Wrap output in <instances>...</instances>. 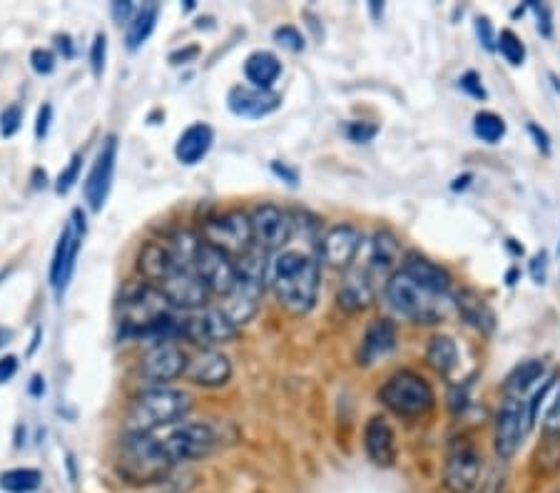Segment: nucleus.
<instances>
[{"label":"nucleus","instance_id":"f257e3e1","mask_svg":"<svg viewBox=\"0 0 560 493\" xmlns=\"http://www.w3.org/2000/svg\"><path fill=\"white\" fill-rule=\"evenodd\" d=\"M322 262L316 255L304 249H284L272 259L269 267V286H272L279 307L289 314L304 317L310 314L319 297Z\"/></svg>","mask_w":560,"mask_h":493},{"label":"nucleus","instance_id":"f03ea898","mask_svg":"<svg viewBox=\"0 0 560 493\" xmlns=\"http://www.w3.org/2000/svg\"><path fill=\"white\" fill-rule=\"evenodd\" d=\"M384 297L399 317L417 321V325H439L451 317L456 309V297L446 292L431 290L429 284L419 282L417 277L404 272L399 267L392 280L384 286Z\"/></svg>","mask_w":560,"mask_h":493},{"label":"nucleus","instance_id":"7ed1b4c3","mask_svg":"<svg viewBox=\"0 0 560 493\" xmlns=\"http://www.w3.org/2000/svg\"><path fill=\"white\" fill-rule=\"evenodd\" d=\"M192 409V397L173 387H148L125 411V434H158L160 429L179 424Z\"/></svg>","mask_w":560,"mask_h":493},{"label":"nucleus","instance_id":"20e7f679","mask_svg":"<svg viewBox=\"0 0 560 493\" xmlns=\"http://www.w3.org/2000/svg\"><path fill=\"white\" fill-rule=\"evenodd\" d=\"M173 469L175 463L170 461L158 434H125L117 448V473L132 486L158 483L170 477Z\"/></svg>","mask_w":560,"mask_h":493},{"label":"nucleus","instance_id":"39448f33","mask_svg":"<svg viewBox=\"0 0 560 493\" xmlns=\"http://www.w3.org/2000/svg\"><path fill=\"white\" fill-rule=\"evenodd\" d=\"M378 399L396 416L419 419L436 407V394L421 374L411 369L394 372L378 389Z\"/></svg>","mask_w":560,"mask_h":493},{"label":"nucleus","instance_id":"423d86ee","mask_svg":"<svg viewBox=\"0 0 560 493\" xmlns=\"http://www.w3.org/2000/svg\"><path fill=\"white\" fill-rule=\"evenodd\" d=\"M160 438L170 461L175 466L205 459L214 448L222 446L220 426L210 424V421H179V424L170 426V432Z\"/></svg>","mask_w":560,"mask_h":493},{"label":"nucleus","instance_id":"0eeeda50","mask_svg":"<svg viewBox=\"0 0 560 493\" xmlns=\"http://www.w3.org/2000/svg\"><path fill=\"white\" fill-rule=\"evenodd\" d=\"M85 235H88L85 214L83 210L75 208L70 212L66 227L60 232L56 253H52V262H50V286L58 300H62V294L68 292L72 274H75V265H78L80 249H83Z\"/></svg>","mask_w":560,"mask_h":493},{"label":"nucleus","instance_id":"6e6552de","mask_svg":"<svg viewBox=\"0 0 560 493\" xmlns=\"http://www.w3.org/2000/svg\"><path fill=\"white\" fill-rule=\"evenodd\" d=\"M483 456L471 438L458 436L446 448L441 483L448 493H471L481 483Z\"/></svg>","mask_w":560,"mask_h":493},{"label":"nucleus","instance_id":"1a4fd4ad","mask_svg":"<svg viewBox=\"0 0 560 493\" xmlns=\"http://www.w3.org/2000/svg\"><path fill=\"white\" fill-rule=\"evenodd\" d=\"M533 429L528 419V401L523 397H503L493 426V448L499 461H511Z\"/></svg>","mask_w":560,"mask_h":493},{"label":"nucleus","instance_id":"9d476101","mask_svg":"<svg viewBox=\"0 0 560 493\" xmlns=\"http://www.w3.org/2000/svg\"><path fill=\"white\" fill-rule=\"evenodd\" d=\"M202 235H205V242H210L212 247L222 249V253L230 255L232 259H240L242 255L255 247L249 214L240 210L224 212L220 218L207 220L202 227Z\"/></svg>","mask_w":560,"mask_h":493},{"label":"nucleus","instance_id":"9b49d317","mask_svg":"<svg viewBox=\"0 0 560 493\" xmlns=\"http://www.w3.org/2000/svg\"><path fill=\"white\" fill-rule=\"evenodd\" d=\"M252 222V237H255V247L265 249V253H282L289 245L294 232V220L287 210L277 208L272 202L259 204L249 214Z\"/></svg>","mask_w":560,"mask_h":493},{"label":"nucleus","instance_id":"f8f14e48","mask_svg":"<svg viewBox=\"0 0 560 493\" xmlns=\"http://www.w3.org/2000/svg\"><path fill=\"white\" fill-rule=\"evenodd\" d=\"M195 272L200 274L207 290L212 294H220V297H228L240 280L234 259L230 255H224L222 249L212 247L210 242H202L200 249H197Z\"/></svg>","mask_w":560,"mask_h":493},{"label":"nucleus","instance_id":"ddd939ff","mask_svg":"<svg viewBox=\"0 0 560 493\" xmlns=\"http://www.w3.org/2000/svg\"><path fill=\"white\" fill-rule=\"evenodd\" d=\"M183 337L202 349H214L237 337V327L222 309H197L183 321Z\"/></svg>","mask_w":560,"mask_h":493},{"label":"nucleus","instance_id":"4468645a","mask_svg":"<svg viewBox=\"0 0 560 493\" xmlns=\"http://www.w3.org/2000/svg\"><path fill=\"white\" fill-rule=\"evenodd\" d=\"M167 307H170V302L165 300V294H162L158 286H152V284L132 286V290L125 294V300H122V314H125L122 331L142 329V327L152 325V321L167 317L170 314Z\"/></svg>","mask_w":560,"mask_h":493},{"label":"nucleus","instance_id":"2eb2a0df","mask_svg":"<svg viewBox=\"0 0 560 493\" xmlns=\"http://www.w3.org/2000/svg\"><path fill=\"white\" fill-rule=\"evenodd\" d=\"M364 247V235L354 224H334L319 242V259L334 269H349Z\"/></svg>","mask_w":560,"mask_h":493},{"label":"nucleus","instance_id":"dca6fc26","mask_svg":"<svg viewBox=\"0 0 560 493\" xmlns=\"http://www.w3.org/2000/svg\"><path fill=\"white\" fill-rule=\"evenodd\" d=\"M187 354L175 342L155 344L148 349V354L140 362V376L148 379L152 387H165V384L185 376Z\"/></svg>","mask_w":560,"mask_h":493},{"label":"nucleus","instance_id":"f3484780","mask_svg":"<svg viewBox=\"0 0 560 493\" xmlns=\"http://www.w3.org/2000/svg\"><path fill=\"white\" fill-rule=\"evenodd\" d=\"M115 165H117V138L110 134L105 138L101 152H97L93 167H90V175L85 179V202L93 212H101L105 208L107 197L113 190L115 179Z\"/></svg>","mask_w":560,"mask_h":493},{"label":"nucleus","instance_id":"a211bd4d","mask_svg":"<svg viewBox=\"0 0 560 493\" xmlns=\"http://www.w3.org/2000/svg\"><path fill=\"white\" fill-rule=\"evenodd\" d=\"M158 290L165 294V300L179 309H200L210 297L200 274L195 272V267L179 265L173 274H167L165 280L158 284Z\"/></svg>","mask_w":560,"mask_h":493},{"label":"nucleus","instance_id":"6ab92c4d","mask_svg":"<svg viewBox=\"0 0 560 493\" xmlns=\"http://www.w3.org/2000/svg\"><path fill=\"white\" fill-rule=\"evenodd\" d=\"M361 262L369 269V274H372L376 286H386V282L392 280L401 267V247L399 239L394 237V232L378 230L372 242L366 245V253Z\"/></svg>","mask_w":560,"mask_h":493},{"label":"nucleus","instance_id":"aec40b11","mask_svg":"<svg viewBox=\"0 0 560 493\" xmlns=\"http://www.w3.org/2000/svg\"><path fill=\"white\" fill-rule=\"evenodd\" d=\"M185 379L192 382L195 387L214 389L224 387L232 379V362L228 354L217 352V349H202L187 362Z\"/></svg>","mask_w":560,"mask_h":493},{"label":"nucleus","instance_id":"412c9836","mask_svg":"<svg viewBox=\"0 0 560 493\" xmlns=\"http://www.w3.org/2000/svg\"><path fill=\"white\" fill-rule=\"evenodd\" d=\"M267 282H257V280H247V277H240L237 286L222 297V312L228 314V319L232 321L234 327L247 325V321L255 319V314L259 312L261 304V294H265Z\"/></svg>","mask_w":560,"mask_h":493},{"label":"nucleus","instance_id":"4be33fe9","mask_svg":"<svg viewBox=\"0 0 560 493\" xmlns=\"http://www.w3.org/2000/svg\"><path fill=\"white\" fill-rule=\"evenodd\" d=\"M282 105V97H279L275 90H257L247 85H237L230 90L228 95V107L237 115V118H249V120H261L267 115H272Z\"/></svg>","mask_w":560,"mask_h":493},{"label":"nucleus","instance_id":"5701e85b","mask_svg":"<svg viewBox=\"0 0 560 493\" xmlns=\"http://www.w3.org/2000/svg\"><path fill=\"white\" fill-rule=\"evenodd\" d=\"M374 294H376V282L372 280V274H369L364 262L359 259V265H351L347 269L345 280L339 284V294H337L339 307L349 314L361 312L374 302Z\"/></svg>","mask_w":560,"mask_h":493},{"label":"nucleus","instance_id":"b1692460","mask_svg":"<svg viewBox=\"0 0 560 493\" xmlns=\"http://www.w3.org/2000/svg\"><path fill=\"white\" fill-rule=\"evenodd\" d=\"M364 448H366L369 461L374 466L388 469V466L396 463V436L386 416H372L366 421Z\"/></svg>","mask_w":560,"mask_h":493},{"label":"nucleus","instance_id":"393cba45","mask_svg":"<svg viewBox=\"0 0 560 493\" xmlns=\"http://www.w3.org/2000/svg\"><path fill=\"white\" fill-rule=\"evenodd\" d=\"M396 349V327L388 319H374L366 327L359 347V366H372Z\"/></svg>","mask_w":560,"mask_h":493},{"label":"nucleus","instance_id":"a878e982","mask_svg":"<svg viewBox=\"0 0 560 493\" xmlns=\"http://www.w3.org/2000/svg\"><path fill=\"white\" fill-rule=\"evenodd\" d=\"M212 142H214V130L210 128V125L207 122L189 125V128L177 138L175 157L183 165L192 167L197 163H202V160L207 157V152L212 150Z\"/></svg>","mask_w":560,"mask_h":493},{"label":"nucleus","instance_id":"bb28decb","mask_svg":"<svg viewBox=\"0 0 560 493\" xmlns=\"http://www.w3.org/2000/svg\"><path fill=\"white\" fill-rule=\"evenodd\" d=\"M138 267L150 282L160 284L167 274L175 272L179 262H177V257L173 253V247H170L167 242H148V245L140 249Z\"/></svg>","mask_w":560,"mask_h":493},{"label":"nucleus","instance_id":"cd10ccee","mask_svg":"<svg viewBox=\"0 0 560 493\" xmlns=\"http://www.w3.org/2000/svg\"><path fill=\"white\" fill-rule=\"evenodd\" d=\"M456 309L460 317H464L466 325H471L474 329L483 331V334H491V331L495 329L493 309L486 304L481 294H476L474 290H460L456 294Z\"/></svg>","mask_w":560,"mask_h":493},{"label":"nucleus","instance_id":"c85d7f7f","mask_svg":"<svg viewBox=\"0 0 560 493\" xmlns=\"http://www.w3.org/2000/svg\"><path fill=\"white\" fill-rule=\"evenodd\" d=\"M282 75V62L269 50H257L245 60V78L249 87L272 90L277 78Z\"/></svg>","mask_w":560,"mask_h":493},{"label":"nucleus","instance_id":"c756f323","mask_svg":"<svg viewBox=\"0 0 560 493\" xmlns=\"http://www.w3.org/2000/svg\"><path fill=\"white\" fill-rule=\"evenodd\" d=\"M404 272H409L411 277H417L419 282L429 284L431 290L436 292H446L451 294V277L444 267H439L436 262H431V259L421 257V255H406L404 262H401Z\"/></svg>","mask_w":560,"mask_h":493},{"label":"nucleus","instance_id":"7c9ffc66","mask_svg":"<svg viewBox=\"0 0 560 493\" xmlns=\"http://www.w3.org/2000/svg\"><path fill=\"white\" fill-rule=\"evenodd\" d=\"M544 376H546V364L540 362V359H528V362H521L516 369L505 376L503 397H523V394L536 387Z\"/></svg>","mask_w":560,"mask_h":493},{"label":"nucleus","instance_id":"2f4dec72","mask_svg":"<svg viewBox=\"0 0 560 493\" xmlns=\"http://www.w3.org/2000/svg\"><path fill=\"white\" fill-rule=\"evenodd\" d=\"M158 17H160V3H142L138 8V13H135L128 28H125V43H128V50H138L148 43L150 35L155 33Z\"/></svg>","mask_w":560,"mask_h":493},{"label":"nucleus","instance_id":"473e14b6","mask_svg":"<svg viewBox=\"0 0 560 493\" xmlns=\"http://www.w3.org/2000/svg\"><path fill=\"white\" fill-rule=\"evenodd\" d=\"M427 364L439 376H448L458 366V347L451 337H433L427 347Z\"/></svg>","mask_w":560,"mask_h":493},{"label":"nucleus","instance_id":"72a5a7b5","mask_svg":"<svg viewBox=\"0 0 560 493\" xmlns=\"http://www.w3.org/2000/svg\"><path fill=\"white\" fill-rule=\"evenodd\" d=\"M40 483L43 473L38 469H28V466L0 473V491L5 493H33L40 489Z\"/></svg>","mask_w":560,"mask_h":493},{"label":"nucleus","instance_id":"f704fd0d","mask_svg":"<svg viewBox=\"0 0 560 493\" xmlns=\"http://www.w3.org/2000/svg\"><path fill=\"white\" fill-rule=\"evenodd\" d=\"M474 132L478 140L486 142V145H495V142H501L505 138V120L501 115L489 113V110L476 113Z\"/></svg>","mask_w":560,"mask_h":493},{"label":"nucleus","instance_id":"c9c22d12","mask_svg":"<svg viewBox=\"0 0 560 493\" xmlns=\"http://www.w3.org/2000/svg\"><path fill=\"white\" fill-rule=\"evenodd\" d=\"M495 48H499L503 60L513 68L523 66V60H526V45L521 43V38L513 31H501L499 40H495Z\"/></svg>","mask_w":560,"mask_h":493},{"label":"nucleus","instance_id":"e433bc0d","mask_svg":"<svg viewBox=\"0 0 560 493\" xmlns=\"http://www.w3.org/2000/svg\"><path fill=\"white\" fill-rule=\"evenodd\" d=\"M80 169H83V155H72L68 167L58 175V183H56L58 195H68L72 187H75V183L80 179Z\"/></svg>","mask_w":560,"mask_h":493},{"label":"nucleus","instance_id":"4c0bfd02","mask_svg":"<svg viewBox=\"0 0 560 493\" xmlns=\"http://www.w3.org/2000/svg\"><path fill=\"white\" fill-rule=\"evenodd\" d=\"M105 60H107V35L95 33L93 45H90V68H93L95 78H103Z\"/></svg>","mask_w":560,"mask_h":493},{"label":"nucleus","instance_id":"58836bf2","mask_svg":"<svg viewBox=\"0 0 560 493\" xmlns=\"http://www.w3.org/2000/svg\"><path fill=\"white\" fill-rule=\"evenodd\" d=\"M23 125V107L21 105H8L3 113H0V134L3 138H13V134L21 130Z\"/></svg>","mask_w":560,"mask_h":493},{"label":"nucleus","instance_id":"ea45409f","mask_svg":"<svg viewBox=\"0 0 560 493\" xmlns=\"http://www.w3.org/2000/svg\"><path fill=\"white\" fill-rule=\"evenodd\" d=\"M275 43L282 45L289 52H302L304 50V35L294 28V25H282L275 31Z\"/></svg>","mask_w":560,"mask_h":493},{"label":"nucleus","instance_id":"a19ab883","mask_svg":"<svg viewBox=\"0 0 560 493\" xmlns=\"http://www.w3.org/2000/svg\"><path fill=\"white\" fill-rule=\"evenodd\" d=\"M56 66H58V60H56V56H52V50H48V48H35V50L31 52V68H33V73H38V75H52V73H56Z\"/></svg>","mask_w":560,"mask_h":493},{"label":"nucleus","instance_id":"79ce46f5","mask_svg":"<svg viewBox=\"0 0 560 493\" xmlns=\"http://www.w3.org/2000/svg\"><path fill=\"white\" fill-rule=\"evenodd\" d=\"M345 132L351 142H361L364 145V142H372L376 138L378 128L372 122H349Z\"/></svg>","mask_w":560,"mask_h":493},{"label":"nucleus","instance_id":"37998d69","mask_svg":"<svg viewBox=\"0 0 560 493\" xmlns=\"http://www.w3.org/2000/svg\"><path fill=\"white\" fill-rule=\"evenodd\" d=\"M458 87L464 90L466 95L476 97V101H486V87H483V80L478 73H474V70H468L466 75H460L458 80Z\"/></svg>","mask_w":560,"mask_h":493},{"label":"nucleus","instance_id":"c03bdc74","mask_svg":"<svg viewBox=\"0 0 560 493\" xmlns=\"http://www.w3.org/2000/svg\"><path fill=\"white\" fill-rule=\"evenodd\" d=\"M530 8L538 17V33L550 38L553 35V13H550V8L546 3H530Z\"/></svg>","mask_w":560,"mask_h":493},{"label":"nucleus","instance_id":"a18cd8bd","mask_svg":"<svg viewBox=\"0 0 560 493\" xmlns=\"http://www.w3.org/2000/svg\"><path fill=\"white\" fill-rule=\"evenodd\" d=\"M50 125H52V105L50 103H43L38 107V118H35V138H38L40 142L48 138Z\"/></svg>","mask_w":560,"mask_h":493},{"label":"nucleus","instance_id":"49530a36","mask_svg":"<svg viewBox=\"0 0 560 493\" xmlns=\"http://www.w3.org/2000/svg\"><path fill=\"white\" fill-rule=\"evenodd\" d=\"M138 8L140 5H135V3H130V0H117V3H113V8H110V13H113V17L117 23H125V28H128L130 25V21L135 17V13H138Z\"/></svg>","mask_w":560,"mask_h":493},{"label":"nucleus","instance_id":"de8ad7c7","mask_svg":"<svg viewBox=\"0 0 560 493\" xmlns=\"http://www.w3.org/2000/svg\"><path fill=\"white\" fill-rule=\"evenodd\" d=\"M476 33H478V38H481L483 48H489V50H493V48H495L493 28H491V21H489V17H481V15L476 17Z\"/></svg>","mask_w":560,"mask_h":493},{"label":"nucleus","instance_id":"09e8293b","mask_svg":"<svg viewBox=\"0 0 560 493\" xmlns=\"http://www.w3.org/2000/svg\"><path fill=\"white\" fill-rule=\"evenodd\" d=\"M544 426H546V434L560 436V394L553 399V403H550Z\"/></svg>","mask_w":560,"mask_h":493},{"label":"nucleus","instance_id":"8fccbe9b","mask_svg":"<svg viewBox=\"0 0 560 493\" xmlns=\"http://www.w3.org/2000/svg\"><path fill=\"white\" fill-rule=\"evenodd\" d=\"M18 372V356H3L0 359V384H8Z\"/></svg>","mask_w":560,"mask_h":493},{"label":"nucleus","instance_id":"3c124183","mask_svg":"<svg viewBox=\"0 0 560 493\" xmlns=\"http://www.w3.org/2000/svg\"><path fill=\"white\" fill-rule=\"evenodd\" d=\"M528 132L533 134V140H536V148H538L540 152H544V155H548V152H550V140H548L546 130L538 128L536 122H530V125H528Z\"/></svg>","mask_w":560,"mask_h":493},{"label":"nucleus","instance_id":"603ef678","mask_svg":"<svg viewBox=\"0 0 560 493\" xmlns=\"http://www.w3.org/2000/svg\"><path fill=\"white\" fill-rule=\"evenodd\" d=\"M546 265H548V257H546V253H540V255L533 257L530 274H533V280H536L538 284H544V280H546Z\"/></svg>","mask_w":560,"mask_h":493},{"label":"nucleus","instance_id":"864d4df0","mask_svg":"<svg viewBox=\"0 0 560 493\" xmlns=\"http://www.w3.org/2000/svg\"><path fill=\"white\" fill-rule=\"evenodd\" d=\"M272 173L277 175V177H282L284 179V183L287 185H296V179H300V177H296V173H294V169L292 167H287L284 163L282 165H279V163H272Z\"/></svg>","mask_w":560,"mask_h":493},{"label":"nucleus","instance_id":"5fc2aeb1","mask_svg":"<svg viewBox=\"0 0 560 493\" xmlns=\"http://www.w3.org/2000/svg\"><path fill=\"white\" fill-rule=\"evenodd\" d=\"M197 56H200V50H197V48L177 50V52H173V56H170V62H173V66H183V62H189V60H195Z\"/></svg>","mask_w":560,"mask_h":493},{"label":"nucleus","instance_id":"6e6d98bb","mask_svg":"<svg viewBox=\"0 0 560 493\" xmlns=\"http://www.w3.org/2000/svg\"><path fill=\"white\" fill-rule=\"evenodd\" d=\"M56 48L62 52V58H72V56H75V50H72L70 35H58V38H56Z\"/></svg>","mask_w":560,"mask_h":493},{"label":"nucleus","instance_id":"4d7b16f0","mask_svg":"<svg viewBox=\"0 0 560 493\" xmlns=\"http://www.w3.org/2000/svg\"><path fill=\"white\" fill-rule=\"evenodd\" d=\"M31 394H33V397H43V394H45V379H43V376H33Z\"/></svg>","mask_w":560,"mask_h":493},{"label":"nucleus","instance_id":"13d9d810","mask_svg":"<svg viewBox=\"0 0 560 493\" xmlns=\"http://www.w3.org/2000/svg\"><path fill=\"white\" fill-rule=\"evenodd\" d=\"M13 342V329H8V327H0V349L3 347H8Z\"/></svg>","mask_w":560,"mask_h":493},{"label":"nucleus","instance_id":"bf43d9fd","mask_svg":"<svg viewBox=\"0 0 560 493\" xmlns=\"http://www.w3.org/2000/svg\"><path fill=\"white\" fill-rule=\"evenodd\" d=\"M40 334H43V329L38 327V329H35V337H33V344L28 349V354H35V349H38V344H40Z\"/></svg>","mask_w":560,"mask_h":493},{"label":"nucleus","instance_id":"052dcab7","mask_svg":"<svg viewBox=\"0 0 560 493\" xmlns=\"http://www.w3.org/2000/svg\"><path fill=\"white\" fill-rule=\"evenodd\" d=\"M372 13H374L376 17H382V15H384V5L378 3V0H374V3H372Z\"/></svg>","mask_w":560,"mask_h":493},{"label":"nucleus","instance_id":"680f3d73","mask_svg":"<svg viewBox=\"0 0 560 493\" xmlns=\"http://www.w3.org/2000/svg\"><path fill=\"white\" fill-rule=\"evenodd\" d=\"M558 493H560V491H558Z\"/></svg>","mask_w":560,"mask_h":493}]
</instances>
